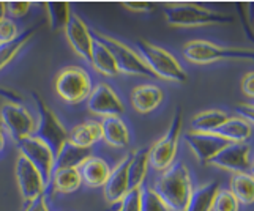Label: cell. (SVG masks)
I'll return each instance as SVG.
<instances>
[{"label":"cell","mask_w":254,"mask_h":211,"mask_svg":"<svg viewBox=\"0 0 254 211\" xmlns=\"http://www.w3.org/2000/svg\"><path fill=\"white\" fill-rule=\"evenodd\" d=\"M87 110L96 117H122L125 113V104L116 89L106 82H100L92 87L87 98Z\"/></svg>","instance_id":"11"},{"label":"cell","mask_w":254,"mask_h":211,"mask_svg":"<svg viewBox=\"0 0 254 211\" xmlns=\"http://www.w3.org/2000/svg\"><path fill=\"white\" fill-rule=\"evenodd\" d=\"M64 33L66 37V41L69 43V46L74 51V54L77 57H81L84 61H87V63H90L93 37L90 27L84 22V19L79 14L71 13V17H69Z\"/></svg>","instance_id":"14"},{"label":"cell","mask_w":254,"mask_h":211,"mask_svg":"<svg viewBox=\"0 0 254 211\" xmlns=\"http://www.w3.org/2000/svg\"><path fill=\"white\" fill-rule=\"evenodd\" d=\"M35 30H37V27H30L27 30H24L19 37H17L16 40H13L11 43L0 45V71H2L3 68H6L14 60V57L19 54L21 49L30 41Z\"/></svg>","instance_id":"29"},{"label":"cell","mask_w":254,"mask_h":211,"mask_svg":"<svg viewBox=\"0 0 254 211\" xmlns=\"http://www.w3.org/2000/svg\"><path fill=\"white\" fill-rule=\"evenodd\" d=\"M150 150L152 145H145L133 152V158H131L129 169H128L129 189H139L144 186V181L148 173V167H150Z\"/></svg>","instance_id":"23"},{"label":"cell","mask_w":254,"mask_h":211,"mask_svg":"<svg viewBox=\"0 0 254 211\" xmlns=\"http://www.w3.org/2000/svg\"><path fill=\"white\" fill-rule=\"evenodd\" d=\"M164 17L171 27L194 29L208 25H226L234 19L231 14L208 10L205 6L191 2H175L164 5Z\"/></svg>","instance_id":"2"},{"label":"cell","mask_w":254,"mask_h":211,"mask_svg":"<svg viewBox=\"0 0 254 211\" xmlns=\"http://www.w3.org/2000/svg\"><path fill=\"white\" fill-rule=\"evenodd\" d=\"M183 57L194 65H210L216 61H250L254 57V51L248 48L220 46L207 40H191L182 49Z\"/></svg>","instance_id":"4"},{"label":"cell","mask_w":254,"mask_h":211,"mask_svg":"<svg viewBox=\"0 0 254 211\" xmlns=\"http://www.w3.org/2000/svg\"><path fill=\"white\" fill-rule=\"evenodd\" d=\"M32 98L38 112L37 128H35L33 137L43 140L52 150L54 156H57L68 142V129L64 126V123L60 121L57 113L49 107L40 93L32 92Z\"/></svg>","instance_id":"5"},{"label":"cell","mask_w":254,"mask_h":211,"mask_svg":"<svg viewBox=\"0 0 254 211\" xmlns=\"http://www.w3.org/2000/svg\"><path fill=\"white\" fill-rule=\"evenodd\" d=\"M90 65L96 73L106 77H117L119 69L116 58H114L112 52L104 43L98 38L93 37V46H92V57Z\"/></svg>","instance_id":"22"},{"label":"cell","mask_w":254,"mask_h":211,"mask_svg":"<svg viewBox=\"0 0 254 211\" xmlns=\"http://www.w3.org/2000/svg\"><path fill=\"white\" fill-rule=\"evenodd\" d=\"M89 156H92L90 148H81V147L73 145L71 142H66L65 147L62 148V152L56 156L54 170L64 169V167H79Z\"/></svg>","instance_id":"28"},{"label":"cell","mask_w":254,"mask_h":211,"mask_svg":"<svg viewBox=\"0 0 254 211\" xmlns=\"http://www.w3.org/2000/svg\"><path fill=\"white\" fill-rule=\"evenodd\" d=\"M208 165L232 173H253V150L250 142L227 144L208 161Z\"/></svg>","instance_id":"10"},{"label":"cell","mask_w":254,"mask_h":211,"mask_svg":"<svg viewBox=\"0 0 254 211\" xmlns=\"http://www.w3.org/2000/svg\"><path fill=\"white\" fill-rule=\"evenodd\" d=\"M51 192L54 196H68L73 194L82 186V180L77 167H64V169H56L51 177ZM48 186V188H49Z\"/></svg>","instance_id":"20"},{"label":"cell","mask_w":254,"mask_h":211,"mask_svg":"<svg viewBox=\"0 0 254 211\" xmlns=\"http://www.w3.org/2000/svg\"><path fill=\"white\" fill-rule=\"evenodd\" d=\"M240 89H242L243 95L247 96L248 100H251V103H253V98H254V73L253 71H248L242 77Z\"/></svg>","instance_id":"37"},{"label":"cell","mask_w":254,"mask_h":211,"mask_svg":"<svg viewBox=\"0 0 254 211\" xmlns=\"http://www.w3.org/2000/svg\"><path fill=\"white\" fill-rule=\"evenodd\" d=\"M101 140V125L98 120H87L68 131V142L81 148H93Z\"/></svg>","instance_id":"21"},{"label":"cell","mask_w":254,"mask_h":211,"mask_svg":"<svg viewBox=\"0 0 254 211\" xmlns=\"http://www.w3.org/2000/svg\"><path fill=\"white\" fill-rule=\"evenodd\" d=\"M112 167L106 159H103L100 156H89L87 159L77 167L81 175L82 184H85L87 188H103L106 184L109 173Z\"/></svg>","instance_id":"18"},{"label":"cell","mask_w":254,"mask_h":211,"mask_svg":"<svg viewBox=\"0 0 254 211\" xmlns=\"http://www.w3.org/2000/svg\"><path fill=\"white\" fill-rule=\"evenodd\" d=\"M183 140L188 145L190 150L194 153L199 162L208 164V161L212 158L227 145L224 139H221L216 134H208V133H196V131H190L185 136Z\"/></svg>","instance_id":"16"},{"label":"cell","mask_w":254,"mask_h":211,"mask_svg":"<svg viewBox=\"0 0 254 211\" xmlns=\"http://www.w3.org/2000/svg\"><path fill=\"white\" fill-rule=\"evenodd\" d=\"M240 205L254 204V177L253 173H232L231 189Z\"/></svg>","instance_id":"27"},{"label":"cell","mask_w":254,"mask_h":211,"mask_svg":"<svg viewBox=\"0 0 254 211\" xmlns=\"http://www.w3.org/2000/svg\"><path fill=\"white\" fill-rule=\"evenodd\" d=\"M212 211H240V204L229 189L220 188L215 197Z\"/></svg>","instance_id":"32"},{"label":"cell","mask_w":254,"mask_h":211,"mask_svg":"<svg viewBox=\"0 0 254 211\" xmlns=\"http://www.w3.org/2000/svg\"><path fill=\"white\" fill-rule=\"evenodd\" d=\"M183 128V115L179 107L174 112L172 120L169 123L168 131L163 137H160L155 144H152L150 150V167L156 172H164L175 162L179 152V140Z\"/></svg>","instance_id":"8"},{"label":"cell","mask_w":254,"mask_h":211,"mask_svg":"<svg viewBox=\"0 0 254 211\" xmlns=\"http://www.w3.org/2000/svg\"><path fill=\"white\" fill-rule=\"evenodd\" d=\"M215 134L227 144H247L253 136V125L239 117H229Z\"/></svg>","instance_id":"24"},{"label":"cell","mask_w":254,"mask_h":211,"mask_svg":"<svg viewBox=\"0 0 254 211\" xmlns=\"http://www.w3.org/2000/svg\"><path fill=\"white\" fill-rule=\"evenodd\" d=\"M90 32H92V37L101 40L104 45L109 48V51L112 52V55H114V58H116V63H117L119 74L156 79L153 76V73L148 69V66L145 65L142 57L137 54V51L129 48L128 45H125L124 41H120L119 38L111 37V35H108V33L98 32L95 29H90Z\"/></svg>","instance_id":"7"},{"label":"cell","mask_w":254,"mask_h":211,"mask_svg":"<svg viewBox=\"0 0 254 211\" xmlns=\"http://www.w3.org/2000/svg\"><path fill=\"white\" fill-rule=\"evenodd\" d=\"M136 51L156 79L175 84H185L188 81L185 68L168 49L153 45L144 38H139L136 40Z\"/></svg>","instance_id":"3"},{"label":"cell","mask_w":254,"mask_h":211,"mask_svg":"<svg viewBox=\"0 0 254 211\" xmlns=\"http://www.w3.org/2000/svg\"><path fill=\"white\" fill-rule=\"evenodd\" d=\"M133 152L127 153L122 159L112 167L109 178L106 184L103 186V196L106 199L109 205H117L119 202L125 197V194L129 191V181H128V169Z\"/></svg>","instance_id":"15"},{"label":"cell","mask_w":254,"mask_h":211,"mask_svg":"<svg viewBox=\"0 0 254 211\" xmlns=\"http://www.w3.org/2000/svg\"><path fill=\"white\" fill-rule=\"evenodd\" d=\"M46 11L49 17V25L54 32H64L71 17V8L66 2H51L46 3Z\"/></svg>","instance_id":"30"},{"label":"cell","mask_w":254,"mask_h":211,"mask_svg":"<svg viewBox=\"0 0 254 211\" xmlns=\"http://www.w3.org/2000/svg\"><path fill=\"white\" fill-rule=\"evenodd\" d=\"M141 194L142 188L139 189H129L125 197L122 199L119 204V211H141Z\"/></svg>","instance_id":"33"},{"label":"cell","mask_w":254,"mask_h":211,"mask_svg":"<svg viewBox=\"0 0 254 211\" xmlns=\"http://www.w3.org/2000/svg\"><path fill=\"white\" fill-rule=\"evenodd\" d=\"M220 188H221L220 181H208L205 184H200V186L194 188L185 211H212L215 197Z\"/></svg>","instance_id":"25"},{"label":"cell","mask_w":254,"mask_h":211,"mask_svg":"<svg viewBox=\"0 0 254 211\" xmlns=\"http://www.w3.org/2000/svg\"><path fill=\"white\" fill-rule=\"evenodd\" d=\"M5 144H6V139H5V131H3L2 125H0V153L3 152Z\"/></svg>","instance_id":"40"},{"label":"cell","mask_w":254,"mask_h":211,"mask_svg":"<svg viewBox=\"0 0 254 211\" xmlns=\"http://www.w3.org/2000/svg\"><path fill=\"white\" fill-rule=\"evenodd\" d=\"M6 17V8H5V2H0V21H3Z\"/></svg>","instance_id":"41"},{"label":"cell","mask_w":254,"mask_h":211,"mask_svg":"<svg viewBox=\"0 0 254 211\" xmlns=\"http://www.w3.org/2000/svg\"><path fill=\"white\" fill-rule=\"evenodd\" d=\"M124 6L134 13H152L155 10V5L150 2H125Z\"/></svg>","instance_id":"39"},{"label":"cell","mask_w":254,"mask_h":211,"mask_svg":"<svg viewBox=\"0 0 254 211\" xmlns=\"http://www.w3.org/2000/svg\"><path fill=\"white\" fill-rule=\"evenodd\" d=\"M54 87L57 95L66 104L77 106L87 101L93 84H92V76L85 68L77 65H69L59 71L54 81Z\"/></svg>","instance_id":"6"},{"label":"cell","mask_w":254,"mask_h":211,"mask_svg":"<svg viewBox=\"0 0 254 211\" xmlns=\"http://www.w3.org/2000/svg\"><path fill=\"white\" fill-rule=\"evenodd\" d=\"M14 177H16V183H17V188H19L24 204L46 194L48 184L43 180L41 173L21 155L17 156L16 164H14Z\"/></svg>","instance_id":"13"},{"label":"cell","mask_w":254,"mask_h":211,"mask_svg":"<svg viewBox=\"0 0 254 211\" xmlns=\"http://www.w3.org/2000/svg\"><path fill=\"white\" fill-rule=\"evenodd\" d=\"M16 145H17V150H19V155L25 158V159L41 173L43 180H45V183L49 186L52 170H54V159H56V156L52 153L51 148L43 142V140L33 136L21 140V142Z\"/></svg>","instance_id":"12"},{"label":"cell","mask_w":254,"mask_h":211,"mask_svg":"<svg viewBox=\"0 0 254 211\" xmlns=\"http://www.w3.org/2000/svg\"><path fill=\"white\" fill-rule=\"evenodd\" d=\"M21 35L19 27L17 24L10 19V17H5L3 21H0V45H6V43H11Z\"/></svg>","instance_id":"34"},{"label":"cell","mask_w":254,"mask_h":211,"mask_svg":"<svg viewBox=\"0 0 254 211\" xmlns=\"http://www.w3.org/2000/svg\"><path fill=\"white\" fill-rule=\"evenodd\" d=\"M235 112H237V115L245 121H248L253 125V120H254V106L253 103H239L237 107H235Z\"/></svg>","instance_id":"36"},{"label":"cell","mask_w":254,"mask_h":211,"mask_svg":"<svg viewBox=\"0 0 254 211\" xmlns=\"http://www.w3.org/2000/svg\"><path fill=\"white\" fill-rule=\"evenodd\" d=\"M164 100V92L155 84L136 85L129 93V103L137 113H150L160 107Z\"/></svg>","instance_id":"17"},{"label":"cell","mask_w":254,"mask_h":211,"mask_svg":"<svg viewBox=\"0 0 254 211\" xmlns=\"http://www.w3.org/2000/svg\"><path fill=\"white\" fill-rule=\"evenodd\" d=\"M24 211H51L49 210V204H48V197L46 194H43L40 197H37L32 202H27L24 204Z\"/></svg>","instance_id":"38"},{"label":"cell","mask_w":254,"mask_h":211,"mask_svg":"<svg viewBox=\"0 0 254 211\" xmlns=\"http://www.w3.org/2000/svg\"><path fill=\"white\" fill-rule=\"evenodd\" d=\"M153 189L171 211H185L194 189L190 167L183 161H175L168 170L161 172Z\"/></svg>","instance_id":"1"},{"label":"cell","mask_w":254,"mask_h":211,"mask_svg":"<svg viewBox=\"0 0 254 211\" xmlns=\"http://www.w3.org/2000/svg\"><path fill=\"white\" fill-rule=\"evenodd\" d=\"M229 115L221 109H208L196 113L191 120V131L215 134Z\"/></svg>","instance_id":"26"},{"label":"cell","mask_w":254,"mask_h":211,"mask_svg":"<svg viewBox=\"0 0 254 211\" xmlns=\"http://www.w3.org/2000/svg\"><path fill=\"white\" fill-rule=\"evenodd\" d=\"M0 125L14 144H19L21 140L33 136L37 120L21 103L5 100L0 104Z\"/></svg>","instance_id":"9"},{"label":"cell","mask_w":254,"mask_h":211,"mask_svg":"<svg viewBox=\"0 0 254 211\" xmlns=\"http://www.w3.org/2000/svg\"><path fill=\"white\" fill-rule=\"evenodd\" d=\"M141 211H171L153 188H144L141 194Z\"/></svg>","instance_id":"31"},{"label":"cell","mask_w":254,"mask_h":211,"mask_svg":"<svg viewBox=\"0 0 254 211\" xmlns=\"http://www.w3.org/2000/svg\"><path fill=\"white\" fill-rule=\"evenodd\" d=\"M101 140L112 148H127L131 144V134L122 117H108L100 120Z\"/></svg>","instance_id":"19"},{"label":"cell","mask_w":254,"mask_h":211,"mask_svg":"<svg viewBox=\"0 0 254 211\" xmlns=\"http://www.w3.org/2000/svg\"><path fill=\"white\" fill-rule=\"evenodd\" d=\"M32 3L30 2H5V8H6V17L10 19H19V17H24L29 13Z\"/></svg>","instance_id":"35"}]
</instances>
